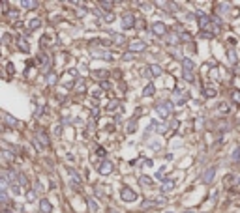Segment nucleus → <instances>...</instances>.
I'll use <instances>...</instances> for the list:
<instances>
[{"instance_id": "5701e85b", "label": "nucleus", "mask_w": 240, "mask_h": 213, "mask_svg": "<svg viewBox=\"0 0 240 213\" xmlns=\"http://www.w3.org/2000/svg\"><path fill=\"white\" fill-rule=\"evenodd\" d=\"M133 58H135V54H133L131 51H128V53L124 54V60H126V62H130V60H133Z\"/></svg>"}, {"instance_id": "c85d7f7f", "label": "nucleus", "mask_w": 240, "mask_h": 213, "mask_svg": "<svg viewBox=\"0 0 240 213\" xmlns=\"http://www.w3.org/2000/svg\"><path fill=\"white\" fill-rule=\"evenodd\" d=\"M2 157H6V161H13V155H11V153H8L6 150L2 152Z\"/></svg>"}, {"instance_id": "cd10ccee", "label": "nucleus", "mask_w": 240, "mask_h": 213, "mask_svg": "<svg viewBox=\"0 0 240 213\" xmlns=\"http://www.w3.org/2000/svg\"><path fill=\"white\" fill-rule=\"evenodd\" d=\"M23 6H25V8H36V2H28V0H25V2H23Z\"/></svg>"}, {"instance_id": "e433bc0d", "label": "nucleus", "mask_w": 240, "mask_h": 213, "mask_svg": "<svg viewBox=\"0 0 240 213\" xmlns=\"http://www.w3.org/2000/svg\"><path fill=\"white\" fill-rule=\"evenodd\" d=\"M229 60H231V62H236V54H235V53H233V51L229 53Z\"/></svg>"}, {"instance_id": "aec40b11", "label": "nucleus", "mask_w": 240, "mask_h": 213, "mask_svg": "<svg viewBox=\"0 0 240 213\" xmlns=\"http://www.w3.org/2000/svg\"><path fill=\"white\" fill-rule=\"evenodd\" d=\"M231 97H233V101H235L236 105H240V92L233 90V92H231Z\"/></svg>"}, {"instance_id": "f257e3e1", "label": "nucleus", "mask_w": 240, "mask_h": 213, "mask_svg": "<svg viewBox=\"0 0 240 213\" xmlns=\"http://www.w3.org/2000/svg\"><path fill=\"white\" fill-rule=\"evenodd\" d=\"M120 198H122L124 202H135L137 200V193L130 187H122V191H120Z\"/></svg>"}, {"instance_id": "4468645a", "label": "nucleus", "mask_w": 240, "mask_h": 213, "mask_svg": "<svg viewBox=\"0 0 240 213\" xmlns=\"http://www.w3.org/2000/svg\"><path fill=\"white\" fill-rule=\"evenodd\" d=\"M139 183H141V185H148V187H152L154 180H152V178H148V176H141V178H139Z\"/></svg>"}, {"instance_id": "58836bf2", "label": "nucleus", "mask_w": 240, "mask_h": 213, "mask_svg": "<svg viewBox=\"0 0 240 213\" xmlns=\"http://www.w3.org/2000/svg\"><path fill=\"white\" fill-rule=\"evenodd\" d=\"M36 191H43V185H41V183H40V181L36 183Z\"/></svg>"}, {"instance_id": "a211bd4d", "label": "nucleus", "mask_w": 240, "mask_h": 213, "mask_svg": "<svg viewBox=\"0 0 240 213\" xmlns=\"http://www.w3.org/2000/svg\"><path fill=\"white\" fill-rule=\"evenodd\" d=\"M231 159L233 161H240V146H235V150H233V155H231Z\"/></svg>"}, {"instance_id": "c9c22d12", "label": "nucleus", "mask_w": 240, "mask_h": 213, "mask_svg": "<svg viewBox=\"0 0 240 213\" xmlns=\"http://www.w3.org/2000/svg\"><path fill=\"white\" fill-rule=\"evenodd\" d=\"M154 202H156V204H165L167 200H165L163 196H158V198H156V200H154Z\"/></svg>"}, {"instance_id": "20e7f679", "label": "nucleus", "mask_w": 240, "mask_h": 213, "mask_svg": "<svg viewBox=\"0 0 240 213\" xmlns=\"http://www.w3.org/2000/svg\"><path fill=\"white\" fill-rule=\"evenodd\" d=\"M130 49H131V53H141V51L146 49V43L145 41H139V39H133L130 43Z\"/></svg>"}, {"instance_id": "473e14b6", "label": "nucleus", "mask_w": 240, "mask_h": 213, "mask_svg": "<svg viewBox=\"0 0 240 213\" xmlns=\"http://www.w3.org/2000/svg\"><path fill=\"white\" fill-rule=\"evenodd\" d=\"M19 176V181L23 183V185H26V178H25V174H17Z\"/></svg>"}, {"instance_id": "dca6fc26", "label": "nucleus", "mask_w": 240, "mask_h": 213, "mask_svg": "<svg viewBox=\"0 0 240 213\" xmlns=\"http://www.w3.org/2000/svg\"><path fill=\"white\" fill-rule=\"evenodd\" d=\"M154 92H156L154 84H146V86H145V90H143V95H145V97H148V95H152Z\"/></svg>"}, {"instance_id": "72a5a7b5", "label": "nucleus", "mask_w": 240, "mask_h": 213, "mask_svg": "<svg viewBox=\"0 0 240 213\" xmlns=\"http://www.w3.org/2000/svg\"><path fill=\"white\" fill-rule=\"evenodd\" d=\"M113 19H115L113 13H107V15H105V21H107V23H113Z\"/></svg>"}, {"instance_id": "f3484780", "label": "nucleus", "mask_w": 240, "mask_h": 213, "mask_svg": "<svg viewBox=\"0 0 240 213\" xmlns=\"http://www.w3.org/2000/svg\"><path fill=\"white\" fill-rule=\"evenodd\" d=\"M4 122L8 124L10 127H15V125H17V120H15V118H11L10 114H4Z\"/></svg>"}, {"instance_id": "a19ab883", "label": "nucleus", "mask_w": 240, "mask_h": 213, "mask_svg": "<svg viewBox=\"0 0 240 213\" xmlns=\"http://www.w3.org/2000/svg\"><path fill=\"white\" fill-rule=\"evenodd\" d=\"M167 213H173V211H167Z\"/></svg>"}, {"instance_id": "2f4dec72", "label": "nucleus", "mask_w": 240, "mask_h": 213, "mask_svg": "<svg viewBox=\"0 0 240 213\" xmlns=\"http://www.w3.org/2000/svg\"><path fill=\"white\" fill-rule=\"evenodd\" d=\"M75 13H77V17H83L84 13H86V10H84V8H77V11H75Z\"/></svg>"}, {"instance_id": "423d86ee", "label": "nucleus", "mask_w": 240, "mask_h": 213, "mask_svg": "<svg viewBox=\"0 0 240 213\" xmlns=\"http://www.w3.org/2000/svg\"><path fill=\"white\" fill-rule=\"evenodd\" d=\"M111 172H113V163H111V161H103L101 165H100V174L107 176V174H111Z\"/></svg>"}, {"instance_id": "2eb2a0df", "label": "nucleus", "mask_w": 240, "mask_h": 213, "mask_svg": "<svg viewBox=\"0 0 240 213\" xmlns=\"http://www.w3.org/2000/svg\"><path fill=\"white\" fill-rule=\"evenodd\" d=\"M148 69H150V75H152V77H160V75H161V67L156 66V64H152Z\"/></svg>"}, {"instance_id": "ea45409f", "label": "nucleus", "mask_w": 240, "mask_h": 213, "mask_svg": "<svg viewBox=\"0 0 240 213\" xmlns=\"http://www.w3.org/2000/svg\"><path fill=\"white\" fill-rule=\"evenodd\" d=\"M236 183H238V185H240V178H238V180H236Z\"/></svg>"}, {"instance_id": "f704fd0d", "label": "nucleus", "mask_w": 240, "mask_h": 213, "mask_svg": "<svg viewBox=\"0 0 240 213\" xmlns=\"http://www.w3.org/2000/svg\"><path fill=\"white\" fill-rule=\"evenodd\" d=\"M109 86H111V82H107V81H101V88H103V90H109Z\"/></svg>"}, {"instance_id": "a878e982", "label": "nucleus", "mask_w": 240, "mask_h": 213, "mask_svg": "<svg viewBox=\"0 0 240 213\" xmlns=\"http://www.w3.org/2000/svg\"><path fill=\"white\" fill-rule=\"evenodd\" d=\"M54 81H56V75H54V73H49V75H47V82H49V84H53Z\"/></svg>"}, {"instance_id": "f8f14e48", "label": "nucleus", "mask_w": 240, "mask_h": 213, "mask_svg": "<svg viewBox=\"0 0 240 213\" xmlns=\"http://www.w3.org/2000/svg\"><path fill=\"white\" fill-rule=\"evenodd\" d=\"M17 45H19V49H21V51H25V53H30V45H28V43H26V41H25L23 38H19V39H17Z\"/></svg>"}, {"instance_id": "4c0bfd02", "label": "nucleus", "mask_w": 240, "mask_h": 213, "mask_svg": "<svg viewBox=\"0 0 240 213\" xmlns=\"http://www.w3.org/2000/svg\"><path fill=\"white\" fill-rule=\"evenodd\" d=\"M26 198H28V200H34V198H36V195H34V193H28Z\"/></svg>"}, {"instance_id": "39448f33", "label": "nucleus", "mask_w": 240, "mask_h": 213, "mask_svg": "<svg viewBox=\"0 0 240 213\" xmlns=\"http://www.w3.org/2000/svg\"><path fill=\"white\" fill-rule=\"evenodd\" d=\"M214 174H216V166L206 168V170H204V174H203V181L204 183H210V181L214 180Z\"/></svg>"}, {"instance_id": "4be33fe9", "label": "nucleus", "mask_w": 240, "mask_h": 213, "mask_svg": "<svg viewBox=\"0 0 240 213\" xmlns=\"http://www.w3.org/2000/svg\"><path fill=\"white\" fill-rule=\"evenodd\" d=\"M100 6H101V8H103L105 11H111V8H113V2H101Z\"/></svg>"}, {"instance_id": "0eeeda50", "label": "nucleus", "mask_w": 240, "mask_h": 213, "mask_svg": "<svg viewBox=\"0 0 240 213\" xmlns=\"http://www.w3.org/2000/svg\"><path fill=\"white\" fill-rule=\"evenodd\" d=\"M197 17H199V26H201V28H206V26L210 24V17H208V15H204V13L197 11Z\"/></svg>"}, {"instance_id": "b1692460", "label": "nucleus", "mask_w": 240, "mask_h": 213, "mask_svg": "<svg viewBox=\"0 0 240 213\" xmlns=\"http://www.w3.org/2000/svg\"><path fill=\"white\" fill-rule=\"evenodd\" d=\"M88 208H90V211H98V204L94 200H88Z\"/></svg>"}, {"instance_id": "f03ea898", "label": "nucleus", "mask_w": 240, "mask_h": 213, "mask_svg": "<svg viewBox=\"0 0 240 213\" xmlns=\"http://www.w3.org/2000/svg\"><path fill=\"white\" fill-rule=\"evenodd\" d=\"M150 30L156 34V36H165L167 34V26H165V23H160V21H158V23H154L150 26Z\"/></svg>"}, {"instance_id": "6ab92c4d", "label": "nucleus", "mask_w": 240, "mask_h": 213, "mask_svg": "<svg viewBox=\"0 0 240 213\" xmlns=\"http://www.w3.org/2000/svg\"><path fill=\"white\" fill-rule=\"evenodd\" d=\"M135 129H137V120H130V124H128V129H126V131H128V133H133Z\"/></svg>"}, {"instance_id": "1a4fd4ad", "label": "nucleus", "mask_w": 240, "mask_h": 213, "mask_svg": "<svg viewBox=\"0 0 240 213\" xmlns=\"http://www.w3.org/2000/svg\"><path fill=\"white\" fill-rule=\"evenodd\" d=\"M40 209L43 211V213H51L53 211V206H51V202H49V200H41L40 202Z\"/></svg>"}, {"instance_id": "9b49d317", "label": "nucleus", "mask_w": 240, "mask_h": 213, "mask_svg": "<svg viewBox=\"0 0 240 213\" xmlns=\"http://www.w3.org/2000/svg\"><path fill=\"white\" fill-rule=\"evenodd\" d=\"M173 189H174V181L173 180H165L163 185H161V191H163V193H169V191H173Z\"/></svg>"}, {"instance_id": "7c9ffc66", "label": "nucleus", "mask_w": 240, "mask_h": 213, "mask_svg": "<svg viewBox=\"0 0 240 213\" xmlns=\"http://www.w3.org/2000/svg\"><path fill=\"white\" fill-rule=\"evenodd\" d=\"M11 191H13V193H15V195H19V193H21V191H19V185H17L15 181L11 183Z\"/></svg>"}, {"instance_id": "bb28decb", "label": "nucleus", "mask_w": 240, "mask_h": 213, "mask_svg": "<svg viewBox=\"0 0 240 213\" xmlns=\"http://www.w3.org/2000/svg\"><path fill=\"white\" fill-rule=\"evenodd\" d=\"M158 133H165L167 131V125L165 124H158V129H156Z\"/></svg>"}, {"instance_id": "ddd939ff", "label": "nucleus", "mask_w": 240, "mask_h": 213, "mask_svg": "<svg viewBox=\"0 0 240 213\" xmlns=\"http://www.w3.org/2000/svg\"><path fill=\"white\" fill-rule=\"evenodd\" d=\"M182 67H184V71H192L195 67V64L189 60V58H184V60H182Z\"/></svg>"}, {"instance_id": "393cba45", "label": "nucleus", "mask_w": 240, "mask_h": 213, "mask_svg": "<svg viewBox=\"0 0 240 213\" xmlns=\"http://www.w3.org/2000/svg\"><path fill=\"white\" fill-rule=\"evenodd\" d=\"M156 178H158V180H161V181H165V170H163V168H161V170H160V172L156 174Z\"/></svg>"}, {"instance_id": "412c9836", "label": "nucleus", "mask_w": 240, "mask_h": 213, "mask_svg": "<svg viewBox=\"0 0 240 213\" xmlns=\"http://www.w3.org/2000/svg\"><path fill=\"white\" fill-rule=\"evenodd\" d=\"M182 75H184V79H186V81H189V82H192V81H195V77H193V73H192V71H184Z\"/></svg>"}, {"instance_id": "c756f323", "label": "nucleus", "mask_w": 240, "mask_h": 213, "mask_svg": "<svg viewBox=\"0 0 240 213\" xmlns=\"http://www.w3.org/2000/svg\"><path fill=\"white\" fill-rule=\"evenodd\" d=\"M204 95H206V97H214L216 95V90H204Z\"/></svg>"}, {"instance_id": "9d476101", "label": "nucleus", "mask_w": 240, "mask_h": 213, "mask_svg": "<svg viewBox=\"0 0 240 213\" xmlns=\"http://www.w3.org/2000/svg\"><path fill=\"white\" fill-rule=\"evenodd\" d=\"M94 58H105V60H111V54L107 51H92Z\"/></svg>"}, {"instance_id": "7ed1b4c3", "label": "nucleus", "mask_w": 240, "mask_h": 213, "mask_svg": "<svg viewBox=\"0 0 240 213\" xmlns=\"http://www.w3.org/2000/svg\"><path fill=\"white\" fill-rule=\"evenodd\" d=\"M122 26L124 28L135 26V15H133V13H124V15H122Z\"/></svg>"}, {"instance_id": "6e6552de", "label": "nucleus", "mask_w": 240, "mask_h": 213, "mask_svg": "<svg viewBox=\"0 0 240 213\" xmlns=\"http://www.w3.org/2000/svg\"><path fill=\"white\" fill-rule=\"evenodd\" d=\"M40 26H41V21H40V19H32V21H28V24H26L28 32H34V30H38Z\"/></svg>"}]
</instances>
